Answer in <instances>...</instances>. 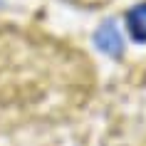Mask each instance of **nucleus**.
<instances>
[{
	"instance_id": "f03ea898",
	"label": "nucleus",
	"mask_w": 146,
	"mask_h": 146,
	"mask_svg": "<svg viewBox=\"0 0 146 146\" xmlns=\"http://www.w3.org/2000/svg\"><path fill=\"white\" fill-rule=\"evenodd\" d=\"M126 30L136 42H146V3H139L126 13Z\"/></svg>"
},
{
	"instance_id": "f257e3e1",
	"label": "nucleus",
	"mask_w": 146,
	"mask_h": 146,
	"mask_svg": "<svg viewBox=\"0 0 146 146\" xmlns=\"http://www.w3.org/2000/svg\"><path fill=\"white\" fill-rule=\"evenodd\" d=\"M94 42H97V47H99L104 54H109V57H121V52H124V37H121V32H119V27H116L114 20H107V23H102L99 27H97Z\"/></svg>"
}]
</instances>
